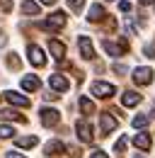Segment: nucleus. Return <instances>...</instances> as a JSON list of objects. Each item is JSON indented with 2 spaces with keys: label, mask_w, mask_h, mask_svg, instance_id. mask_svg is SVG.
Listing matches in <instances>:
<instances>
[{
  "label": "nucleus",
  "mask_w": 155,
  "mask_h": 158,
  "mask_svg": "<svg viewBox=\"0 0 155 158\" xmlns=\"http://www.w3.org/2000/svg\"><path fill=\"white\" fill-rule=\"evenodd\" d=\"M41 27H44L46 32H58V29H63V27H66V12H54Z\"/></svg>",
  "instance_id": "nucleus-1"
},
{
  "label": "nucleus",
  "mask_w": 155,
  "mask_h": 158,
  "mask_svg": "<svg viewBox=\"0 0 155 158\" xmlns=\"http://www.w3.org/2000/svg\"><path fill=\"white\" fill-rule=\"evenodd\" d=\"M102 46H104V51H107L109 56H124V54H126V49H129V41L121 39L119 44H114V41L104 39V41H102Z\"/></svg>",
  "instance_id": "nucleus-2"
},
{
  "label": "nucleus",
  "mask_w": 155,
  "mask_h": 158,
  "mask_svg": "<svg viewBox=\"0 0 155 158\" xmlns=\"http://www.w3.org/2000/svg\"><path fill=\"white\" fill-rule=\"evenodd\" d=\"M114 93H116V88L112 85V83H102V80L92 83V95H95V98H102V100H107V98H112Z\"/></svg>",
  "instance_id": "nucleus-3"
},
{
  "label": "nucleus",
  "mask_w": 155,
  "mask_h": 158,
  "mask_svg": "<svg viewBox=\"0 0 155 158\" xmlns=\"http://www.w3.org/2000/svg\"><path fill=\"white\" fill-rule=\"evenodd\" d=\"M39 114H41V124H44V127H56L58 122H61V112H58V110H51V107H44Z\"/></svg>",
  "instance_id": "nucleus-4"
},
{
  "label": "nucleus",
  "mask_w": 155,
  "mask_h": 158,
  "mask_svg": "<svg viewBox=\"0 0 155 158\" xmlns=\"http://www.w3.org/2000/svg\"><path fill=\"white\" fill-rule=\"evenodd\" d=\"M75 131H78V139H80L82 143H92V141H95L92 127H90L87 122H78V124H75Z\"/></svg>",
  "instance_id": "nucleus-5"
},
{
  "label": "nucleus",
  "mask_w": 155,
  "mask_h": 158,
  "mask_svg": "<svg viewBox=\"0 0 155 158\" xmlns=\"http://www.w3.org/2000/svg\"><path fill=\"white\" fill-rule=\"evenodd\" d=\"M133 83H136V85H150V83H153V71L145 68V66L136 68V71H133Z\"/></svg>",
  "instance_id": "nucleus-6"
},
{
  "label": "nucleus",
  "mask_w": 155,
  "mask_h": 158,
  "mask_svg": "<svg viewBox=\"0 0 155 158\" xmlns=\"http://www.w3.org/2000/svg\"><path fill=\"white\" fill-rule=\"evenodd\" d=\"M27 54H29V63H32V66H37V68L46 63V56H44V51L39 49L37 44H29V46H27Z\"/></svg>",
  "instance_id": "nucleus-7"
},
{
  "label": "nucleus",
  "mask_w": 155,
  "mask_h": 158,
  "mask_svg": "<svg viewBox=\"0 0 155 158\" xmlns=\"http://www.w3.org/2000/svg\"><path fill=\"white\" fill-rule=\"evenodd\" d=\"M49 85L56 90V93H66L68 88H70V83L66 76H61V73H54V76H49Z\"/></svg>",
  "instance_id": "nucleus-8"
},
{
  "label": "nucleus",
  "mask_w": 155,
  "mask_h": 158,
  "mask_svg": "<svg viewBox=\"0 0 155 158\" xmlns=\"http://www.w3.org/2000/svg\"><path fill=\"white\" fill-rule=\"evenodd\" d=\"M78 46H80V54H82V59H87V61L95 59V46H92L90 37H80V39H78Z\"/></svg>",
  "instance_id": "nucleus-9"
},
{
  "label": "nucleus",
  "mask_w": 155,
  "mask_h": 158,
  "mask_svg": "<svg viewBox=\"0 0 155 158\" xmlns=\"http://www.w3.org/2000/svg\"><path fill=\"white\" fill-rule=\"evenodd\" d=\"M5 100L15 107H29V98H24L22 93H15V90H7L5 93Z\"/></svg>",
  "instance_id": "nucleus-10"
},
{
  "label": "nucleus",
  "mask_w": 155,
  "mask_h": 158,
  "mask_svg": "<svg viewBox=\"0 0 155 158\" xmlns=\"http://www.w3.org/2000/svg\"><path fill=\"white\" fill-rule=\"evenodd\" d=\"M99 124H102V134H109V131H114L116 127H119L116 117H112L109 112H104V114L99 117Z\"/></svg>",
  "instance_id": "nucleus-11"
},
{
  "label": "nucleus",
  "mask_w": 155,
  "mask_h": 158,
  "mask_svg": "<svg viewBox=\"0 0 155 158\" xmlns=\"http://www.w3.org/2000/svg\"><path fill=\"white\" fill-rule=\"evenodd\" d=\"M49 51L54 54V59L63 61V56H66V44L58 41V39H51V41H49Z\"/></svg>",
  "instance_id": "nucleus-12"
},
{
  "label": "nucleus",
  "mask_w": 155,
  "mask_h": 158,
  "mask_svg": "<svg viewBox=\"0 0 155 158\" xmlns=\"http://www.w3.org/2000/svg\"><path fill=\"white\" fill-rule=\"evenodd\" d=\"M104 17H107V12H104V7H102L99 2L90 5V15H87V20H90V22H102Z\"/></svg>",
  "instance_id": "nucleus-13"
},
{
  "label": "nucleus",
  "mask_w": 155,
  "mask_h": 158,
  "mask_svg": "<svg viewBox=\"0 0 155 158\" xmlns=\"http://www.w3.org/2000/svg\"><path fill=\"white\" fill-rule=\"evenodd\" d=\"M121 102H124V107H136V105H141V95L136 90H126L121 95Z\"/></svg>",
  "instance_id": "nucleus-14"
},
{
  "label": "nucleus",
  "mask_w": 155,
  "mask_h": 158,
  "mask_svg": "<svg viewBox=\"0 0 155 158\" xmlns=\"http://www.w3.org/2000/svg\"><path fill=\"white\" fill-rule=\"evenodd\" d=\"M37 143H39L37 136H17L15 139V146H17V148H34Z\"/></svg>",
  "instance_id": "nucleus-15"
},
{
  "label": "nucleus",
  "mask_w": 155,
  "mask_h": 158,
  "mask_svg": "<svg viewBox=\"0 0 155 158\" xmlns=\"http://www.w3.org/2000/svg\"><path fill=\"white\" fill-rule=\"evenodd\" d=\"M63 151H66V146H63V141H58V139H54V141L46 143V153H49V156H58V153H63Z\"/></svg>",
  "instance_id": "nucleus-16"
},
{
  "label": "nucleus",
  "mask_w": 155,
  "mask_h": 158,
  "mask_svg": "<svg viewBox=\"0 0 155 158\" xmlns=\"http://www.w3.org/2000/svg\"><path fill=\"white\" fill-rule=\"evenodd\" d=\"M22 88H24L27 93L39 90V78H37V76H24V78H22Z\"/></svg>",
  "instance_id": "nucleus-17"
},
{
  "label": "nucleus",
  "mask_w": 155,
  "mask_h": 158,
  "mask_svg": "<svg viewBox=\"0 0 155 158\" xmlns=\"http://www.w3.org/2000/svg\"><path fill=\"white\" fill-rule=\"evenodd\" d=\"M22 12L24 15H39L41 7H39V2H34V0H24L22 2Z\"/></svg>",
  "instance_id": "nucleus-18"
},
{
  "label": "nucleus",
  "mask_w": 155,
  "mask_h": 158,
  "mask_svg": "<svg viewBox=\"0 0 155 158\" xmlns=\"http://www.w3.org/2000/svg\"><path fill=\"white\" fill-rule=\"evenodd\" d=\"M133 143L141 151H148V148H150V136H148V134H138V136H133Z\"/></svg>",
  "instance_id": "nucleus-19"
},
{
  "label": "nucleus",
  "mask_w": 155,
  "mask_h": 158,
  "mask_svg": "<svg viewBox=\"0 0 155 158\" xmlns=\"http://www.w3.org/2000/svg\"><path fill=\"white\" fill-rule=\"evenodd\" d=\"M80 110L82 114H95V102L90 98H80Z\"/></svg>",
  "instance_id": "nucleus-20"
},
{
  "label": "nucleus",
  "mask_w": 155,
  "mask_h": 158,
  "mask_svg": "<svg viewBox=\"0 0 155 158\" xmlns=\"http://www.w3.org/2000/svg\"><path fill=\"white\" fill-rule=\"evenodd\" d=\"M0 119H17V122H22V124L27 122V119L22 117L19 112H15V110H0Z\"/></svg>",
  "instance_id": "nucleus-21"
},
{
  "label": "nucleus",
  "mask_w": 155,
  "mask_h": 158,
  "mask_svg": "<svg viewBox=\"0 0 155 158\" xmlns=\"http://www.w3.org/2000/svg\"><path fill=\"white\" fill-rule=\"evenodd\" d=\"M133 124L136 129H143V127H148V114H138V117H133Z\"/></svg>",
  "instance_id": "nucleus-22"
},
{
  "label": "nucleus",
  "mask_w": 155,
  "mask_h": 158,
  "mask_svg": "<svg viewBox=\"0 0 155 158\" xmlns=\"http://www.w3.org/2000/svg\"><path fill=\"white\" fill-rule=\"evenodd\" d=\"M15 134V129L12 127H7V124H0V139H10Z\"/></svg>",
  "instance_id": "nucleus-23"
},
{
  "label": "nucleus",
  "mask_w": 155,
  "mask_h": 158,
  "mask_svg": "<svg viewBox=\"0 0 155 158\" xmlns=\"http://www.w3.org/2000/svg\"><path fill=\"white\" fill-rule=\"evenodd\" d=\"M68 7H70L73 12H80V10L85 7V0H68Z\"/></svg>",
  "instance_id": "nucleus-24"
},
{
  "label": "nucleus",
  "mask_w": 155,
  "mask_h": 158,
  "mask_svg": "<svg viewBox=\"0 0 155 158\" xmlns=\"http://www.w3.org/2000/svg\"><path fill=\"white\" fill-rule=\"evenodd\" d=\"M126 146H129V136H121V139H119V141H116L114 151H116V153H121V151H124Z\"/></svg>",
  "instance_id": "nucleus-25"
},
{
  "label": "nucleus",
  "mask_w": 155,
  "mask_h": 158,
  "mask_svg": "<svg viewBox=\"0 0 155 158\" xmlns=\"http://www.w3.org/2000/svg\"><path fill=\"white\" fill-rule=\"evenodd\" d=\"M7 66H10V68H19V59H17V54H7Z\"/></svg>",
  "instance_id": "nucleus-26"
},
{
  "label": "nucleus",
  "mask_w": 155,
  "mask_h": 158,
  "mask_svg": "<svg viewBox=\"0 0 155 158\" xmlns=\"http://www.w3.org/2000/svg\"><path fill=\"white\" fill-rule=\"evenodd\" d=\"M119 10H121V12H129V10H131V2H129V0H121V2H119Z\"/></svg>",
  "instance_id": "nucleus-27"
},
{
  "label": "nucleus",
  "mask_w": 155,
  "mask_h": 158,
  "mask_svg": "<svg viewBox=\"0 0 155 158\" xmlns=\"http://www.w3.org/2000/svg\"><path fill=\"white\" fill-rule=\"evenodd\" d=\"M0 7H2L5 12H10V10H12V0H0Z\"/></svg>",
  "instance_id": "nucleus-28"
},
{
  "label": "nucleus",
  "mask_w": 155,
  "mask_h": 158,
  "mask_svg": "<svg viewBox=\"0 0 155 158\" xmlns=\"http://www.w3.org/2000/svg\"><path fill=\"white\" fill-rule=\"evenodd\" d=\"M90 156H92V158H109V156H107V153H104V151H92Z\"/></svg>",
  "instance_id": "nucleus-29"
},
{
  "label": "nucleus",
  "mask_w": 155,
  "mask_h": 158,
  "mask_svg": "<svg viewBox=\"0 0 155 158\" xmlns=\"http://www.w3.org/2000/svg\"><path fill=\"white\" fill-rule=\"evenodd\" d=\"M5 158H27V156H22V153H17V151H7Z\"/></svg>",
  "instance_id": "nucleus-30"
},
{
  "label": "nucleus",
  "mask_w": 155,
  "mask_h": 158,
  "mask_svg": "<svg viewBox=\"0 0 155 158\" xmlns=\"http://www.w3.org/2000/svg\"><path fill=\"white\" fill-rule=\"evenodd\" d=\"M114 71H116V73H121V76L126 73V68H124V66H119V63H116V66H114Z\"/></svg>",
  "instance_id": "nucleus-31"
},
{
  "label": "nucleus",
  "mask_w": 155,
  "mask_h": 158,
  "mask_svg": "<svg viewBox=\"0 0 155 158\" xmlns=\"http://www.w3.org/2000/svg\"><path fill=\"white\" fill-rule=\"evenodd\" d=\"M39 2H44V5H56V0H39Z\"/></svg>",
  "instance_id": "nucleus-32"
},
{
  "label": "nucleus",
  "mask_w": 155,
  "mask_h": 158,
  "mask_svg": "<svg viewBox=\"0 0 155 158\" xmlns=\"http://www.w3.org/2000/svg\"><path fill=\"white\" fill-rule=\"evenodd\" d=\"M141 2H143V5H145V2H155V0H141Z\"/></svg>",
  "instance_id": "nucleus-33"
},
{
  "label": "nucleus",
  "mask_w": 155,
  "mask_h": 158,
  "mask_svg": "<svg viewBox=\"0 0 155 158\" xmlns=\"http://www.w3.org/2000/svg\"><path fill=\"white\" fill-rule=\"evenodd\" d=\"M133 158H141V156H133Z\"/></svg>",
  "instance_id": "nucleus-34"
},
{
  "label": "nucleus",
  "mask_w": 155,
  "mask_h": 158,
  "mask_svg": "<svg viewBox=\"0 0 155 158\" xmlns=\"http://www.w3.org/2000/svg\"><path fill=\"white\" fill-rule=\"evenodd\" d=\"M109 2H112V0H109Z\"/></svg>",
  "instance_id": "nucleus-35"
}]
</instances>
